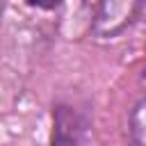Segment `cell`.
Here are the masks:
<instances>
[{
    "label": "cell",
    "mask_w": 146,
    "mask_h": 146,
    "mask_svg": "<svg viewBox=\"0 0 146 146\" xmlns=\"http://www.w3.org/2000/svg\"><path fill=\"white\" fill-rule=\"evenodd\" d=\"M0 14H2V7H0Z\"/></svg>",
    "instance_id": "obj_5"
},
{
    "label": "cell",
    "mask_w": 146,
    "mask_h": 146,
    "mask_svg": "<svg viewBox=\"0 0 146 146\" xmlns=\"http://www.w3.org/2000/svg\"><path fill=\"white\" fill-rule=\"evenodd\" d=\"M141 7L144 0H96L91 14V32L98 39H114L137 21Z\"/></svg>",
    "instance_id": "obj_1"
},
{
    "label": "cell",
    "mask_w": 146,
    "mask_h": 146,
    "mask_svg": "<svg viewBox=\"0 0 146 146\" xmlns=\"http://www.w3.org/2000/svg\"><path fill=\"white\" fill-rule=\"evenodd\" d=\"M89 119L73 105L59 103L52 110V141L55 144H80L87 141Z\"/></svg>",
    "instance_id": "obj_2"
},
{
    "label": "cell",
    "mask_w": 146,
    "mask_h": 146,
    "mask_svg": "<svg viewBox=\"0 0 146 146\" xmlns=\"http://www.w3.org/2000/svg\"><path fill=\"white\" fill-rule=\"evenodd\" d=\"M32 7H39V9H55L62 5V0H27Z\"/></svg>",
    "instance_id": "obj_4"
},
{
    "label": "cell",
    "mask_w": 146,
    "mask_h": 146,
    "mask_svg": "<svg viewBox=\"0 0 146 146\" xmlns=\"http://www.w3.org/2000/svg\"><path fill=\"white\" fill-rule=\"evenodd\" d=\"M128 130L135 144L146 146V96L132 105L130 116H128Z\"/></svg>",
    "instance_id": "obj_3"
}]
</instances>
